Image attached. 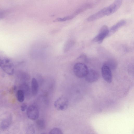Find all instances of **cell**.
<instances>
[{
  "instance_id": "1",
  "label": "cell",
  "mask_w": 134,
  "mask_h": 134,
  "mask_svg": "<svg viewBox=\"0 0 134 134\" xmlns=\"http://www.w3.org/2000/svg\"><path fill=\"white\" fill-rule=\"evenodd\" d=\"M73 70L74 74L77 77L82 78L85 77L88 69L87 66L85 64L81 63H78L74 65Z\"/></svg>"
},
{
  "instance_id": "2",
  "label": "cell",
  "mask_w": 134,
  "mask_h": 134,
  "mask_svg": "<svg viewBox=\"0 0 134 134\" xmlns=\"http://www.w3.org/2000/svg\"><path fill=\"white\" fill-rule=\"evenodd\" d=\"M0 66L3 70L8 75H12L14 73V65L10 59L5 58L1 60Z\"/></svg>"
},
{
  "instance_id": "3",
  "label": "cell",
  "mask_w": 134,
  "mask_h": 134,
  "mask_svg": "<svg viewBox=\"0 0 134 134\" xmlns=\"http://www.w3.org/2000/svg\"><path fill=\"white\" fill-rule=\"evenodd\" d=\"M67 98L64 96H62L55 100L54 103L55 107L59 110H66L68 105Z\"/></svg>"
},
{
  "instance_id": "4",
  "label": "cell",
  "mask_w": 134,
  "mask_h": 134,
  "mask_svg": "<svg viewBox=\"0 0 134 134\" xmlns=\"http://www.w3.org/2000/svg\"><path fill=\"white\" fill-rule=\"evenodd\" d=\"M109 30L107 25L102 26L100 28L98 34L93 38L92 41L99 43H101L104 39L108 36Z\"/></svg>"
},
{
  "instance_id": "5",
  "label": "cell",
  "mask_w": 134,
  "mask_h": 134,
  "mask_svg": "<svg viewBox=\"0 0 134 134\" xmlns=\"http://www.w3.org/2000/svg\"><path fill=\"white\" fill-rule=\"evenodd\" d=\"M99 75L97 71L94 69L88 70L85 77V80L89 83H92L97 81L99 78Z\"/></svg>"
},
{
  "instance_id": "6",
  "label": "cell",
  "mask_w": 134,
  "mask_h": 134,
  "mask_svg": "<svg viewBox=\"0 0 134 134\" xmlns=\"http://www.w3.org/2000/svg\"><path fill=\"white\" fill-rule=\"evenodd\" d=\"M27 117L32 120H35L39 116V112L37 107L35 106L31 105L28 107L27 109Z\"/></svg>"
},
{
  "instance_id": "7",
  "label": "cell",
  "mask_w": 134,
  "mask_h": 134,
  "mask_svg": "<svg viewBox=\"0 0 134 134\" xmlns=\"http://www.w3.org/2000/svg\"><path fill=\"white\" fill-rule=\"evenodd\" d=\"M102 77L107 82L110 83L112 81V76L111 69L108 66L104 65L102 68Z\"/></svg>"
},
{
  "instance_id": "8",
  "label": "cell",
  "mask_w": 134,
  "mask_h": 134,
  "mask_svg": "<svg viewBox=\"0 0 134 134\" xmlns=\"http://www.w3.org/2000/svg\"><path fill=\"white\" fill-rule=\"evenodd\" d=\"M123 0H115L114 2L107 7V15H111L117 11L121 5Z\"/></svg>"
},
{
  "instance_id": "9",
  "label": "cell",
  "mask_w": 134,
  "mask_h": 134,
  "mask_svg": "<svg viewBox=\"0 0 134 134\" xmlns=\"http://www.w3.org/2000/svg\"><path fill=\"white\" fill-rule=\"evenodd\" d=\"M106 16L105 8V7L97 12L88 17L87 19L88 21H92Z\"/></svg>"
},
{
  "instance_id": "10",
  "label": "cell",
  "mask_w": 134,
  "mask_h": 134,
  "mask_svg": "<svg viewBox=\"0 0 134 134\" xmlns=\"http://www.w3.org/2000/svg\"><path fill=\"white\" fill-rule=\"evenodd\" d=\"M126 23L125 20H121L113 25L109 30L108 36H109L117 31L119 29L124 25Z\"/></svg>"
},
{
  "instance_id": "11",
  "label": "cell",
  "mask_w": 134,
  "mask_h": 134,
  "mask_svg": "<svg viewBox=\"0 0 134 134\" xmlns=\"http://www.w3.org/2000/svg\"><path fill=\"white\" fill-rule=\"evenodd\" d=\"M31 86L32 94L34 96H36L38 92L39 85L38 81L35 78L32 79Z\"/></svg>"
},
{
  "instance_id": "12",
  "label": "cell",
  "mask_w": 134,
  "mask_h": 134,
  "mask_svg": "<svg viewBox=\"0 0 134 134\" xmlns=\"http://www.w3.org/2000/svg\"><path fill=\"white\" fill-rule=\"evenodd\" d=\"M74 42L72 40L69 39L65 43L63 48L64 52L69 51L74 45Z\"/></svg>"
},
{
  "instance_id": "13",
  "label": "cell",
  "mask_w": 134,
  "mask_h": 134,
  "mask_svg": "<svg viewBox=\"0 0 134 134\" xmlns=\"http://www.w3.org/2000/svg\"><path fill=\"white\" fill-rule=\"evenodd\" d=\"M108 66L111 69H114L117 66V63L113 59L109 60L105 62L104 64Z\"/></svg>"
},
{
  "instance_id": "14",
  "label": "cell",
  "mask_w": 134,
  "mask_h": 134,
  "mask_svg": "<svg viewBox=\"0 0 134 134\" xmlns=\"http://www.w3.org/2000/svg\"><path fill=\"white\" fill-rule=\"evenodd\" d=\"M17 98L18 101L20 102H23L25 99V94L22 90H19L17 92Z\"/></svg>"
},
{
  "instance_id": "15",
  "label": "cell",
  "mask_w": 134,
  "mask_h": 134,
  "mask_svg": "<svg viewBox=\"0 0 134 134\" xmlns=\"http://www.w3.org/2000/svg\"><path fill=\"white\" fill-rule=\"evenodd\" d=\"M37 127L39 129L43 130L45 127V124L44 120L42 119H39L36 122Z\"/></svg>"
},
{
  "instance_id": "16",
  "label": "cell",
  "mask_w": 134,
  "mask_h": 134,
  "mask_svg": "<svg viewBox=\"0 0 134 134\" xmlns=\"http://www.w3.org/2000/svg\"><path fill=\"white\" fill-rule=\"evenodd\" d=\"M10 121L8 118L5 119L3 120L1 124V128L3 129H7L10 125Z\"/></svg>"
},
{
  "instance_id": "17",
  "label": "cell",
  "mask_w": 134,
  "mask_h": 134,
  "mask_svg": "<svg viewBox=\"0 0 134 134\" xmlns=\"http://www.w3.org/2000/svg\"><path fill=\"white\" fill-rule=\"evenodd\" d=\"M75 16L73 15L68 16L62 18H59L55 20V21H64L72 19Z\"/></svg>"
},
{
  "instance_id": "18",
  "label": "cell",
  "mask_w": 134,
  "mask_h": 134,
  "mask_svg": "<svg viewBox=\"0 0 134 134\" xmlns=\"http://www.w3.org/2000/svg\"><path fill=\"white\" fill-rule=\"evenodd\" d=\"M50 134H62L63 132L60 128L55 127L52 129L49 133Z\"/></svg>"
},
{
  "instance_id": "19",
  "label": "cell",
  "mask_w": 134,
  "mask_h": 134,
  "mask_svg": "<svg viewBox=\"0 0 134 134\" xmlns=\"http://www.w3.org/2000/svg\"><path fill=\"white\" fill-rule=\"evenodd\" d=\"M27 105L26 103L23 104L21 107V110L22 111H24L27 109Z\"/></svg>"
}]
</instances>
